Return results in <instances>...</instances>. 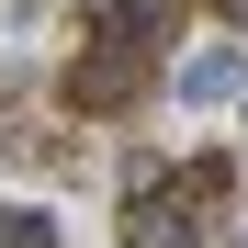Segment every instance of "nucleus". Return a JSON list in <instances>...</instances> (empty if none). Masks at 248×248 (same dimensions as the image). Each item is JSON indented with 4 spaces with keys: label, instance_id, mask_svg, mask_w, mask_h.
<instances>
[{
    "label": "nucleus",
    "instance_id": "1",
    "mask_svg": "<svg viewBox=\"0 0 248 248\" xmlns=\"http://www.w3.org/2000/svg\"><path fill=\"white\" fill-rule=\"evenodd\" d=\"M136 91H147V57H136V34H113V23H102V46L68 68V102H79V113H124Z\"/></svg>",
    "mask_w": 248,
    "mask_h": 248
},
{
    "label": "nucleus",
    "instance_id": "2",
    "mask_svg": "<svg viewBox=\"0 0 248 248\" xmlns=\"http://www.w3.org/2000/svg\"><path fill=\"white\" fill-rule=\"evenodd\" d=\"M226 91H237V57H192L181 68V102H226Z\"/></svg>",
    "mask_w": 248,
    "mask_h": 248
}]
</instances>
